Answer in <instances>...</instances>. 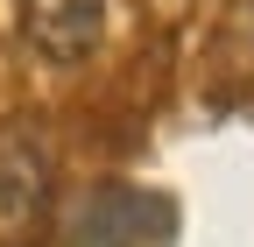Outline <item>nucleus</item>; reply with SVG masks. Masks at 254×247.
Listing matches in <instances>:
<instances>
[{
	"mask_svg": "<svg viewBox=\"0 0 254 247\" xmlns=\"http://www.w3.org/2000/svg\"><path fill=\"white\" fill-rule=\"evenodd\" d=\"M50 219V148L36 127H7L0 134V247L36 240Z\"/></svg>",
	"mask_w": 254,
	"mask_h": 247,
	"instance_id": "f257e3e1",
	"label": "nucleus"
},
{
	"mask_svg": "<svg viewBox=\"0 0 254 247\" xmlns=\"http://www.w3.org/2000/svg\"><path fill=\"white\" fill-rule=\"evenodd\" d=\"M14 14H21V36L36 43L50 64H78V57L99 50L106 0H14Z\"/></svg>",
	"mask_w": 254,
	"mask_h": 247,
	"instance_id": "f03ea898",
	"label": "nucleus"
},
{
	"mask_svg": "<svg viewBox=\"0 0 254 247\" xmlns=\"http://www.w3.org/2000/svg\"><path fill=\"white\" fill-rule=\"evenodd\" d=\"M212 71L226 85H254V0H226L212 21Z\"/></svg>",
	"mask_w": 254,
	"mask_h": 247,
	"instance_id": "7ed1b4c3",
	"label": "nucleus"
}]
</instances>
